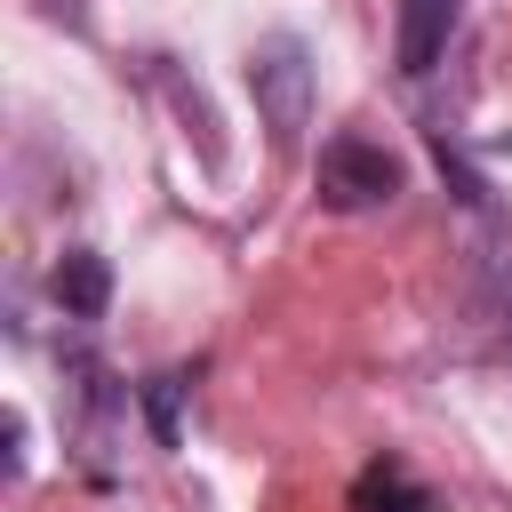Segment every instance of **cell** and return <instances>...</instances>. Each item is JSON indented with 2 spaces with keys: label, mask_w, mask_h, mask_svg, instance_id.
I'll return each mask as SVG.
<instances>
[{
  "label": "cell",
  "mask_w": 512,
  "mask_h": 512,
  "mask_svg": "<svg viewBox=\"0 0 512 512\" xmlns=\"http://www.w3.org/2000/svg\"><path fill=\"white\" fill-rule=\"evenodd\" d=\"M248 96H256V120L264 136L288 152L304 128H312V48L296 32H272L248 48Z\"/></svg>",
  "instance_id": "obj_1"
},
{
  "label": "cell",
  "mask_w": 512,
  "mask_h": 512,
  "mask_svg": "<svg viewBox=\"0 0 512 512\" xmlns=\"http://www.w3.org/2000/svg\"><path fill=\"white\" fill-rule=\"evenodd\" d=\"M400 184H408L400 152H384V144H368V136H328V144H320V200H328V208L360 216V208L400 200Z\"/></svg>",
  "instance_id": "obj_2"
},
{
  "label": "cell",
  "mask_w": 512,
  "mask_h": 512,
  "mask_svg": "<svg viewBox=\"0 0 512 512\" xmlns=\"http://www.w3.org/2000/svg\"><path fill=\"white\" fill-rule=\"evenodd\" d=\"M456 16H464V0H400V24H392V64H400L408 80H424V72L448 56Z\"/></svg>",
  "instance_id": "obj_3"
},
{
  "label": "cell",
  "mask_w": 512,
  "mask_h": 512,
  "mask_svg": "<svg viewBox=\"0 0 512 512\" xmlns=\"http://www.w3.org/2000/svg\"><path fill=\"white\" fill-rule=\"evenodd\" d=\"M48 296L64 304V320H104V304H112V264H104L96 248H64L56 272H48Z\"/></svg>",
  "instance_id": "obj_4"
},
{
  "label": "cell",
  "mask_w": 512,
  "mask_h": 512,
  "mask_svg": "<svg viewBox=\"0 0 512 512\" xmlns=\"http://www.w3.org/2000/svg\"><path fill=\"white\" fill-rule=\"evenodd\" d=\"M352 512H440V496L408 472V464H368L360 480H352Z\"/></svg>",
  "instance_id": "obj_5"
},
{
  "label": "cell",
  "mask_w": 512,
  "mask_h": 512,
  "mask_svg": "<svg viewBox=\"0 0 512 512\" xmlns=\"http://www.w3.org/2000/svg\"><path fill=\"white\" fill-rule=\"evenodd\" d=\"M176 392H184V376H152L144 384V416H152V440L160 448H176Z\"/></svg>",
  "instance_id": "obj_6"
}]
</instances>
